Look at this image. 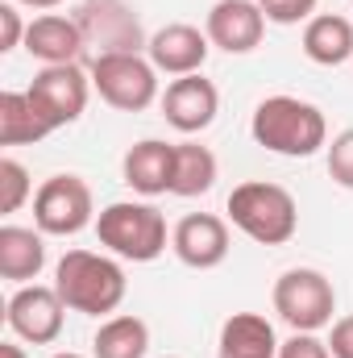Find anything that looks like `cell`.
Returning <instances> with one entry per match:
<instances>
[{"mask_svg": "<svg viewBox=\"0 0 353 358\" xmlns=\"http://www.w3.org/2000/svg\"><path fill=\"white\" fill-rule=\"evenodd\" d=\"M50 358H84V355H75V350H59V355H50Z\"/></svg>", "mask_w": 353, "mask_h": 358, "instance_id": "cell-31", "label": "cell"}, {"mask_svg": "<svg viewBox=\"0 0 353 358\" xmlns=\"http://www.w3.org/2000/svg\"><path fill=\"white\" fill-rule=\"evenodd\" d=\"M258 4H266V0H258Z\"/></svg>", "mask_w": 353, "mask_h": 358, "instance_id": "cell-32", "label": "cell"}, {"mask_svg": "<svg viewBox=\"0 0 353 358\" xmlns=\"http://www.w3.org/2000/svg\"><path fill=\"white\" fill-rule=\"evenodd\" d=\"M25 21H21V13H17V4H0V55H8V50H17V46H25Z\"/></svg>", "mask_w": 353, "mask_h": 358, "instance_id": "cell-26", "label": "cell"}, {"mask_svg": "<svg viewBox=\"0 0 353 358\" xmlns=\"http://www.w3.org/2000/svg\"><path fill=\"white\" fill-rule=\"evenodd\" d=\"M216 183V155L200 142H179L175 146V179H171V196H204Z\"/></svg>", "mask_w": 353, "mask_h": 358, "instance_id": "cell-22", "label": "cell"}, {"mask_svg": "<svg viewBox=\"0 0 353 358\" xmlns=\"http://www.w3.org/2000/svg\"><path fill=\"white\" fill-rule=\"evenodd\" d=\"M329 176H333V183L353 192V129L333 138V146H329Z\"/></svg>", "mask_w": 353, "mask_h": 358, "instance_id": "cell-24", "label": "cell"}, {"mask_svg": "<svg viewBox=\"0 0 353 358\" xmlns=\"http://www.w3.org/2000/svg\"><path fill=\"white\" fill-rule=\"evenodd\" d=\"M150 350V325L133 313L100 321L91 338V358H146Z\"/></svg>", "mask_w": 353, "mask_h": 358, "instance_id": "cell-21", "label": "cell"}, {"mask_svg": "<svg viewBox=\"0 0 353 358\" xmlns=\"http://www.w3.org/2000/svg\"><path fill=\"white\" fill-rule=\"evenodd\" d=\"M25 50L42 63V67H54V63H80V55L88 50L84 42V29L75 17H59V13H42L29 21L25 29Z\"/></svg>", "mask_w": 353, "mask_h": 358, "instance_id": "cell-15", "label": "cell"}, {"mask_svg": "<svg viewBox=\"0 0 353 358\" xmlns=\"http://www.w3.org/2000/svg\"><path fill=\"white\" fill-rule=\"evenodd\" d=\"M25 92L38 104V113L50 121V129H63V125H75L84 117L91 76H84L80 63H54V67H42Z\"/></svg>", "mask_w": 353, "mask_h": 358, "instance_id": "cell-9", "label": "cell"}, {"mask_svg": "<svg viewBox=\"0 0 353 358\" xmlns=\"http://www.w3.org/2000/svg\"><path fill=\"white\" fill-rule=\"evenodd\" d=\"M54 292L63 296V304L71 313H84V317H108L121 308L125 292H129V279L125 267L108 255H96V250H67L54 267Z\"/></svg>", "mask_w": 353, "mask_h": 358, "instance_id": "cell-2", "label": "cell"}, {"mask_svg": "<svg viewBox=\"0 0 353 358\" xmlns=\"http://www.w3.org/2000/svg\"><path fill=\"white\" fill-rule=\"evenodd\" d=\"M250 134L262 150L283 159H312L320 146H329L324 113L299 96H266L250 117Z\"/></svg>", "mask_w": 353, "mask_h": 358, "instance_id": "cell-1", "label": "cell"}, {"mask_svg": "<svg viewBox=\"0 0 353 358\" xmlns=\"http://www.w3.org/2000/svg\"><path fill=\"white\" fill-rule=\"evenodd\" d=\"M171 250L191 271H212L229 259V225L216 213H187L171 229Z\"/></svg>", "mask_w": 353, "mask_h": 358, "instance_id": "cell-12", "label": "cell"}, {"mask_svg": "<svg viewBox=\"0 0 353 358\" xmlns=\"http://www.w3.org/2000/svg\"><path fill=\"white\" fill-rule=\"evenodd\" d=\"M0 358H25V350L17 342H0Z\"/></svg>", "mask_w": 353, "mask_h": 358, "instance_id": "cell-29", "label": "cell"}, {"mask_svg": "<svg viewBox=\"0 0 353 358\" xmlns=\"http://www.w3.org/2000/svg\"><path fill=\"white\" fill-rule=\"evenodd\" d=\"M278 346L283 342L274 338V325L262 313H233L220 325L216 358H278Z\"/></svg>", "mask_w": 353, "mask_h": 358, "instance_id": "cell-17", "label": "cell"}, {"mask_svg": "<svg viewBox=\"0 0 353 358\" xmlns=\"http://www.w3.org/2000/svg\"><path fill=\"white\" fill-rule=\"evenodd\" d=\"M274 313L278 321L291 325V334H316L324 325H333V313H337V292H333V279L320 275L312 267H291L274 279Z\"/></svg>", "mask_w": 353, "mask_h": 358, "instance_id": "cell-5", "label": "cell"}, {"mask_svg": "<svg viewBox=\"0 0 353 358\" xmlns=\"http://www.w3.org/2000/svg\"><path fill=\"white\" fill-rule=\"evenodd\" d=\"M262 13H266V21H274V25H299V21H312L316 0H266Z\"/></svg>", "mask_w": 353, "mask_h": 358, "instance_id": "cell-25", "label": "cell"}, {"mask_svg": "<svg viewBox=\"0 0 353 358\" xmlns=\"http://www.w3.org/2000/svg\"><path fill=\"white\" fill-rule=\"evenodd\" d=\"M96 238L100 246H108L117 259H129V263H154L171 242L167 217L146 200H112L108 208H100Z\"/></svg>", "mask_w": 353, "mask_h": 358, "instance_id": "cell-4", "label": "cell"}, {"mask_svg": "<svg viewBox=\"0 0 353 358\" xmlns=\"http://www.w3.org/2000/svg\"><path fill=\"white\" fill-rule=\"evenodd\" d=\"M88 76L100 100L117 113H142L158 100V67L142 55H100Z\"/></svg>", "mask_w": 353, "mask_h": 358, "instance_id": "cell-6", "label": "cell"}, {"mask_svg": "<svg viewBox=\"0 0 353 358\" xmlns=\"http://www.w3.org/2000/svg\"><path fill=\"white\" fill-rule=\"evenodd\" d=\"M225 213L258 246H287L295 238V229H299V204H295V196L283 183H270V179H246V183H237L229 192V200H225Z\"/></svg>", "mask_w": 353, "mask_h": 358, "instance_id": "cell-3", "label": "cell"}, {"mask_svg": "<svg viewBox=\"0 0 353 358\" xmlns=\"http://www.w3.org/2000/svg\"><path fill=\"white\" fill-rule=\"evenodd\" d=\"M303 55L320 67H341L353 59V21L341 13H316L303 25Z\"/></svg>", "mask_w": 353, "mask_h": 358, "instance_id": "cell-19", "label": "cell"}, {"mask_svg": "<svg viewBox=\"0 0 353 358\" xmlns=\"http://www.w3.org/2000/svg\"><path fill=\"white\" fill-rule=\"evenodd\" d=\"M121 171L137 196H163L171 192V179H175V146L163 138H142L137 146L125 150Z\"/></svg>", "mask_w": 353, "mask_h": 358, "instance_id": "cell-16", "label": "cell"}, {"mask_svg": "<svg viewBox=\"0 0 353 358\" xmlns=\"http://www.w3.org/2000/svg\"><path fill=\"white\" fill-rule=\"evenodd\" d=\"M46 234L25 225H0V275L8 283H29L46 267Z\"/></svg>", "mask_w": 353, "mask_h": 358, "instance_id": "cell-18", "label": "cell"}, {"mask_svg": "<svg viewBox=\"0 0 353 358\" xmlns=\"http://www.w3.org/2000/svg\"><path fill=\"white\" fill-rule=\"evenodd\" d=\"M50 134L54 129L38 113L29 92H0V146H33Z\"/></svg>", "mask_w": 353, "mask_h": 358, "instance_id": "cell-20", "label": "cell"}, {"mask_svg": "<svg viewBox=\"0 0 353 358\" xmlns=\"http://www.w3.org/2000/svg\"><path fill=\"white\" fill-rule=\"evenodd\" d=\"M167 358H171V355H167Z\"/></svg>", "mask_w": 353, "mask_h": 358, "instance_id": "cell-33", "label": "cell"}, {"mask_svg": "<svg viewBox=\"0 0 353 358\" xmlns=\"http://www.w3.org/2000/svg\"><path fill=\"white\" fill-rule=\"evenodd\" d=\"M208 50H212V42H208L204 29L187 25V21H175V25H163L158 34H150L146 59H150L163 76H175L179 80V76H195V71H204Z\"/></svg>", "mask_w": 353, "mask_h": 358, "instance_id": "cell-14", "label": "cell"}, {"mask_svg": "<svg viewBox=\"0 0 353 358\" xmlns=\"http://www.w3.org/2000/svg\"><path fill=\"white\" fill-rule=\"evenodd\" d=\"M204 34L216 50L225 55H250L254 46H262L266 34V13L258 0H216L208 8Z\"/></svg>", "mask_w": 353, "mask_h": 358, "instance_id": "cell-11", "label": "cell"}, {"mask_svg": "<svg viewBox=\"0 0 353 358\" xmlns=\"http://www.w3.org/2000/svg\"><path fill=\"white\" fill-rule=\"evenodd\" d=\"M13 4H25V8H59L63 0H13Z\"/></svg>", "mask_w": 353, "mask_h": 358, "instance_id": "cell-30", "label": "cell"}, {"mask_svg": "<svg viewBox=\"0 0 353 358\" xmlns=\"http://www.w3.org/2000/svg\"><path fill=\"white\" fill-rule=\"evenodd\" d=\"M220 113V92L212 80H204L200 71L195 76H179L167 84L163 92V117L167 125H175L179 134H200L216 121Z\"/></svg>", "mask_w": 353, "mask_h": 358, "instance_id": "cell-13", "label": "cell"}, {"mask_svg": "<svg viewBox=\"0 0 353 358\" xmlns=\"http://www.w3.org/2000/svg\"><path fill=\"white\" fill-rule=\"evenodd\" d=\"M63 313H67L63 296H59L54 287H42V283H21V287L8 296V304H4L8 329H13L21 342H29V346H50V342H59V334H63Z\"/></svg>", "mask_w": 353, "mask_h": 358, "instance_id": "cell-10", "label": "cell"}, {"mask_svg": "<svg viewBox=\"0 0 353 358\" xmlns=\"http://www.w3.org/2000/svg\"><path fill=\"white\" fill-rule=\"evenodd\" d=\"M29 192H33L29 171L17 159H0V213H17L29 200Z\"/></svg>", "mask_w": 353, "mask_h": 358, "instance_id": "cell-23", "label": "cell"}, {"mask_svg": "<svg viewBox=\"0 0 353 358\" xmlns=\"http://www.w3.org/2000/svg\"><path fill=\"white\" fill-rule=\"evenodd\" d=\"M278 358H333L329 342H320L316 334H291L283 346H278Z\"/></svg>", "mask_w": 353, "mask_h": 358, "instance_id": "cell-27", "label": "cell"}, {"mask_svg": "<svg viewBox=\"0 0 353 358\" xmlns=\"http://www.w3.org/2000/svg\"><path fill=\"white\" fill-rule=\"evenodd\" d=\"M75 21L84 29V42L96 50V59L100 55H142L150 46L137 13L125 0H84Z\"/></svg>", "mask_w": 353, "mask_h": 358, "instance_id": "cell-7", "label": "cell"}, {"mask_svg": "<svg viewBox=\"0 0 353 358\" xmlns=\"http://www.w3.org/2000/svg\"><path fill=\"white\" fill-rule=\"evenodd\" d=\"M91 187L80 176H50L33 192V225L50 238H71L91 225Z\"/></svg>", "mask_w": 353, "mask_h": 358, "instance_id": "cell-8", "label": "cell"}, {"mask_svg": "<svg viewBox=\"0 0 353 358\" xmlns=\"http://www.w3.org/2000/svg\"><path fill=\"white\" fill-rule=\"evenodd\" d=\"M329 350H333V358H353V317H341V321L333 325Z\"/></svg>", "mask_w": 353, "mask_h": 358, "instance_id": "cell-28", "label": "cell"}]
</instances>
